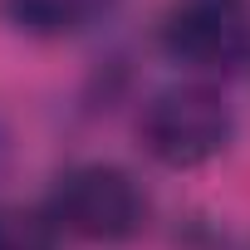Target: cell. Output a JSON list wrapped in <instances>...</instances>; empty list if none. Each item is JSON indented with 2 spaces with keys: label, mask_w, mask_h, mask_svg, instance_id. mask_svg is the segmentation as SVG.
<instances>
[{
  "label": "cell",
  "mask_w": 250,
  "mask_h": 250,
  "mask_svg": "<svg viewBox=\"0 0 250 250\" xmlns=\"http://www.w3.org/2000/svg\"><path fill=\"white\" fill-rule=\"evenodd\" d=\"M10 167H15V143H10V128H5V123H0V187H5Z\"/></svg>",
  "instance_id": "cell-5"
},
{
  "label": "cell",
  "mask_w": 250,
  "mask_h": 250,
  "mask_svg": "<svg viewBox=\"0 0 250 250\" xmlns=\"http://www.w3.org/2000/svg\"><path fill=\"white\" fill-rule=\"evenodd\" d=\"M138 133H143L147 152L162 167L187 172V167H201V162H211V157H221L230 147L235 118H230V103L216 88H206V83H172V88L147 98Z\"/></svg>",
  "instance_id": "cell-1"
},
{
  "label": "cell",
  "mask_w": 250,
  "mask_h": 250,
  "mask_svg": "<svg viewBox=\"0 0 250 250\" xmlns=\"http://www.w3.org/2000/svg\"><path fill=\"white\" fill-rule=\"evenodd\" d=\"M118 0H5L10 20L25 30V35H40V40H59V35H79L88 30L98 15H108Z\"/></svg>",
  "instance_id": "cell-4"
},
{
  "label": "cell",
  "mask_w": 250,
  "mask_h": 250,
  "mask_svg": "<svg viewBox=\"0 0 250 250\" xmlns=\"http://www.w3.org/2000/svg\"><path fill=\"white\" fill-rule=\"evenodd\" d=\"M143 187L113 162H79L49 191V221L79 240H128L143 230Z\"/></svg>",
  "instance_id": "cell-2"
},
{
  "label": "cell",
  "mask_w": 250,
  "mask_h": 250,
  "mask_svg": "<svg viewBox=\"0 0 250 250\" xmlns=\"http://www.w3.org/2000/svg\"><path fill=\"white\" fill-rule=\"evenodd\" d=\"M162 49L191 69H240L250 59V5L182 0L162 20Z\"/></svg>",
  "instance_id": "cell-3"
}]
</instances>
